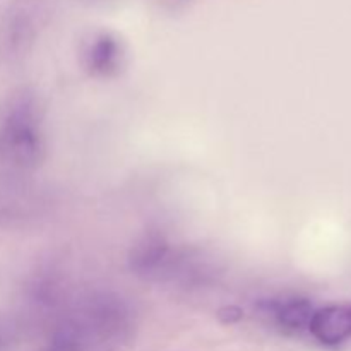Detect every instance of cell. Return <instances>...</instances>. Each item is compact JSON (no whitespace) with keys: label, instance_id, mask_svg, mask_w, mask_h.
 <instances>
[{"label":"cell","instance_id":"6da1fadb","mask_svg":"<svg viewBox=\"0 0 351 351\" xmlns=\"http://www.w3.org/2000/svg\"><path fill=\"white\" fill-rule=\"evenodd\" d=\"M41 108L29 88L10 93L0 105V170L27 173L43 161L45 136Z\"/></svg>","mask_w":351,"mask_h":351},{"label":"cell","instance_id":"7a4b0ae2","mask_svg":"<svg viewBox=\"0 0 351 351\" xmlns=\"http://www.w3.org/2000/svg\"><path fill=\"white\" fill-rule=\"evenodd\" d=\"M129 267L136 276L156 283L199 287L211 276L208 259L199 250L178 247L161 232H147L129 252Z\"/></svg>","mask_w":351,"mask_h":351},{"label":"cell","instance_id":"3957f363","mask_svg":"<svg viewBox=\"0 0 351 351\" xmlns=\"http://www.w3.org/2000/svg\"><path fill=\"white\" fill-rule=\"evenodd\" d=\"M41 0H16L0 23V57L16 60L27 53L43 26Z\"/></svg>","mask_w":351,"mask_h":351},{"label":"cell","instance_id":"277c9868","mask_svg":"<svg viewBox=\"0 0 351 351\" xmlns=\"http://www.w3.org/2000/svg\"><path fill=\"white\" fill-rule=\"evenodd\" d=\"M81 60L86 72L93 77H117L125 67V45L115 33L96 31L82 43Z\"/></svg>","mask_w":351,"mask_h":351},{"label":"cell","instance_id":"5b68a950","mask_svg":"<svg viewBox=\"0 0 351 351\" xmlns=\"http://www.w3.org/2000/svg\"><path fill=\"white\" fill-rule=\"evenodd\" d=\"M259 308L273 319L281 329L285 331H304L308 329L311 319L314 315L315 308L308 298L304 297H285L273 298V300H264L259 304Z\"/></svg>","mask_w":351,"mask_h":351},{"label":"cell","instance_id":"8992f818","mask_svg":"<svg viewBox=\"0 0 351 351\" xmlns=\"http://www.w3.org/2000/svg\"><path fill=\"white\" fill-rule=\"evenodd\" d=\"M308 331L322 345L336 346L346 341L351 338V308L339 305L319 308L312 315Z\"/></svg>","mask_w":351,"mask_h":351},{"label":"cell","instance_id":"52a82bcc","mask_svg":"<svg viewBox=\"0 0 351 351\" xmlns=\"http://www.w3.org/2000/svg\"><path fill=\"white\" fill-rule=\"evenodd\" d=\"M218 317L221 319L225 324H233V322H237L242 319V311L237 307H226V308H223V311H219Z\"/></svg>","mask_w":351,"mask_h":351},{"label":"cell","instance_id":"ba28073f","mask_svg":"<svg viewBox=\"0 0 351 351\" xmlns=\"http://www.w3.org/2000/svg\"><path fill=\"white\" fill-rule=\"evenodd\" d=\"M10 339V324L3 317H0V350L9 343Z\"/></svg>","mask_w":351,"mask_h":351},{"label":"cell","instance_id":"9c48e42d","mask_svg":"<svg viewBox=\"0 0 351 351\" xmlns=\"http://www.w3.org/2000/svg\"><path fill=\"white\" fill-rule=\"evenodd\" d=\"M350 308H351V307H350Z\"/></svg>","mask_w":351,"mask_h":351}]
</instances>
